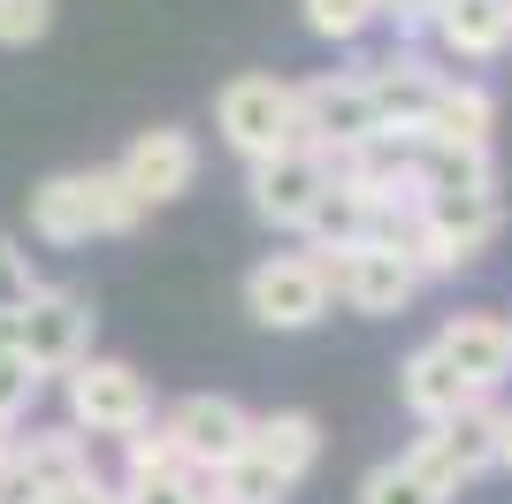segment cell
Wrapping results in <instances>:
<instances>
[{"label":"cell","instance_id":"cell-1","mask_svg":"<svg viewBox=\"0 0 512 504\" xmlns=\"http://www.w3.org/2000/svg\"><path fill=\"white\" fill-rule=\"evenodd\" d=\"M62 420L77 428L85 443H123L153 420V382L130 367V359H100L85 352L77 367L62 375Z\"/></svg>","mask_w":512,"mask_h":504},{"label":"cell","instance_id":"cell-2","mask_svg":"<svg viewBox=\"0 0 512 504\" xmlns=\"http://www.w3.org/2000/svg\"><path fill=\"white\" fill-rule=\"evenodd\" d=\"M291 130H299V146H314L329 168L352 161L360 146H375V138H383L360 69H321V77L291 84Z\"/></svg>","mask_w":512,"mask_h":504},{"label":"cell","instance_id":"cell-3","mask_svg":"<svg viewBox=\"0 0 512 504\" xmlns=\"http://www.w3.org/2000/svg\"><path fill=\"white\" fill-rule=\"evenodd\" d=\"M451 69L428 54V46H383V54H367L360 62V84L367 100H375V123H383V138H398V146H421V123L428 107H436V92H444Z\"/></svg>","mask_w":512,"mask_h":504},{"label":"cell","instance_id":"cell-4","mask_svg":"<svg viewBox=\"0 0 512 504\" xmlns=\"http://www.w3.org/2000/svg\"><path fill=\"white\" fill-rule=\"evenodd\" d=\"M214 138L237 161H268V153L299 146V130H291V77H268V69L230 77L214 92Z\"/></svg>","mask_w":512,"mask_h":504},{"label":"cell","instance_id":"cell-5","mask_svg":"<svg viewBox=\"0 0 512 504\" xmlns=\"http://www.w3.org/2000/svg\"><path fill=\"white\" fill-rule=\"evenodd\" d=\"M314 260L329 275V298L344 314H367V321H398L428 291L406 252H383V245H337V252H314Z\"/></svg>","mask_w":512,"mask_h":504},{"label":"cell","instance_id":"cell-6","mask_svg":"<svg viewBox=\"0 0 512 504\" xmlns=\"http://www.w3.org/2000/svg\"><path fill=\"white\" fill-rule=\"evenodd\" d=\"M329 275H321L314 252H268V260H253V275H245V314L260 321V329L276 336H299L314 329V321H329Z\"/></svg>","mask_w":512,"mask_h":504},{"label":"cell","instance_id":"cell-7","mask_svg":"<svg viewBox=\"0 0 512 504\" xmlns=\"http://www.w3.org/2000/svg\"><path fill=\"white\" fill-rule=\"evenodd\" d=\"M92 329H100L92 298L85 291H62V283H39V291L16 306V352L31 359L46 382L69 375V367L92 352Z\"/></svg>","mask_w":512,"mask_h":504},{"label":"cell","instance_id":"cell-8","mask_svg":"<svg viewBox=\"0 0 512 504\" xmlns=\"http://www.w3.org/2000/svg\"><path fill=\"white\" fill-rule=\"evenodd\" d=\"M406 459L421 466V474H436V482L459 497V489H474L482 474H497V398H474L467 413L436 420V428H421V436L406 443Z\"/></svg>","mask_w":512,"mask_h":504},{"label":"cell","instance_id":"cell-9","mask_svg":"<svg viewBox=\"0 0 512 504\" xmlns=\"http://www.w3.org/2000/svg\"><path fill=\"white\" fill-rule=\"evenodd\" d=\"M161 420V436L176 443V459L192 466V474H214V466H230L237 451H245V436H253V413L237 398H222V390H192V398H176Z\"/></svg>","mask_w":512,"mask_h":504},{"label":"cell","instance_id":"cell-10","mask_svg":"<svg viewBox=\"0 0 512 504\" xmlns=\"http://www.w3.org/2000/svg\"><path fill=\"white\" fill-rule=\"evenodd\" d=\"M115 176L130 184V199L138 207H169V199H184V191L199 184V138L184 123H153V130H138L123 146V161H115Z\"/></svg>","mask_w":512,"mask_h":504},{"label":"cell","instance_id":"cell-11","mask_svg":"<svg viewBox=\"0 0 512 504\" xmlns=\"http://www.w3.org/2000/svg\"><path fill=\"white\" fill-rule=\"evenodd\" d=\"M321 184H329V161H321L314 146H283V153H268V161H245L253 214L268 222V230H291V237H299L306 207L321 199Z\"/></svg>","mask_w":512,"mask_h":504},{"label":"cell","instance_id":"cell-12","mask_svg":"<svg viewBox=\"0 0 512 504\" xmlns=\"http://www.w3.org/2000/svg\"><path fill=\"white\" fill-rule=\"evenodd\" d=\"M436 352L459 367V375L482 390V398H497L512 375V336H505V314H490V306H459V314L444 321V329L428 336Z\"/></svg>","mask_w":512,"mask_h":504},{"label":"cell","instance_id":"cell-13","mask_svg":"<svg viewBox=\"0 0 512 504\" xmlns=\"http://www.w3.org/2000/svg\"><path fill=\"white\" fill-rule=\"evenodd\" d=\"M428 54L436 62H467V69L512 54V0H444L436 23H428Z\"/></svg>","mask_w":512,"mask_h":504},{"label":"cell","instance_id":"cell-14","mask_svg":"<svg viewBox=\"0 0 512 504\" xmlns=\"http://www.w3.org/2000/svg\"><path fill=\"white\" fill-rule=\"evenodd\" d=\"M497 138V92L482 77H444L436 107L421 123V146H459V153H490Z\"/></svg>","mask_w":512,"mask_h":504},{"label":"cell","instance_id":"cell-15","mask_svg":"<svg viewBox=\"0 0 512 504\" xmlns=\"http://www.w3.org/2000/svg\"><path fill=\"white\" fill-rule=\"evenodd\" d=\"M482 398L459 367H451L436 344H421V352H406V367H398V405H406L421 428H436V420H451V413H467V405Z\"/></svg>","mask_w":512,"mask_h":504},{"label":"cell","instance_id":"cell-16","mask_svg":"<svg viewBox=\"0 0 512 504\" xmlns=\"http://www.w3.org/2000/svg\"><path fill=\"white\" fill-rule=\"evenodd\" d=\"M245 451H253L260 466H276L283 482L299 489L306 474L321 466V420L299 413V405H283V413H253V436H245Z\"/></svg>","mask_w":512,"mask_h":504},{"label":"cell","instance_id":"cell-17","mask_svg":"<svg viewBox=\"0 0 512 504\" xmlns=\"http://www.w3.org/2000/svg\"><path fill=\"white\" fill-rule=\"evenodd\" d=\"M16 459L31 466V482H39L46 497H54V489H69V482H85L92 466H100V459H92V443L77 436L69 420H54V428H23V436H16ZM46 497H39V504H46Z\"/></svg>","mask_w":512,"mask_h":504},{"label":"cell","instance_id":"cell-18","mask_svg":"<svg viewBox=\"0 0 512 504\" xmlns=\"http://www.w3.org/2000/svg\"><path fill=\"white\" fill-rule=\"evenodd\" d=\"M31 237L54 252H77L92 245V222H85V191H77V168H62V176H46L39 191H31Z\"/></svg>","mask_w":512,"mask_h":504},{"label":"cell","instance_id":"cell-19","mask_svg":"<svg viewBox=\"0 0 512 504\" xmlns=\"http://www.w3.org/2000/svg\"><path fill=\"white\" fill-rule=\"evenodd\" d=\"M123 459H115V489H146V482H192V466L176 459V443L161 436V420H146L138 436L115 443Z\"/></svg>","mask_w":512,"mask_h":504},{"label":"cell","instance_id":"cell-20","mask_svg":"<svg viewBox=\"0 0 512 504\" xmlns=\"http://www.w3.org/2000/svg\"><path fill=\"white\" fill-rule=\"evenodd\" d=\"M360 504H451V489L436 482V474H421V466L398 451V459L383 466H367V482H360Z\"/></svg>","mask_w":512,"mask_h":504},{"label":"cell","instance_id":"cell-21","mask_svg":"<svg viewBox=\"0 0 512 504\" xmlns=\"http://www.w3.org/2000/svg\"><path fill=\"white\" fill-rule=\"evenodd\" d=\"M306 31L329 46H360L367 31H383V0H299Z\"/></svg>","mask_w":512,"mask_h":504},{"label":"cell","instance_id":"cell-22","mask_svg":"<svg viewBox=\"0 0 512 504\" xmlns=\"http://www.w3.org/2000/svg\"><path fill=\"white\" fill-rule=\"evenodd\" d=\"M39 390H46V375L31 367L23 352H0V420H23L31 405H39Z\"/></svg>","mask_w":512,"mask_h":504},{"label":"cell","instance_id":"cell-23","mask_svg":"<svg viewBox=\"0 0 512 504\" xmlns=\"http://www.w3.org/2000/svg\"><path fill=\"white\" fill-rule=\"evenodd\" d=\"M54 31V0H0V46H39Z\"/></svg>","mask_w":512,"mask_h":504},{"label":"cell","instance_id":"cell-24","mask_svg":"<svg viewBox=\"0 0 512 504\" xmlns=\"http://www.w3.org/2000/svg\"><path fill=\"white\" fill-rule=\"evenodd\" d=\"M31 291H39V268H31V252H23L16 237H0V314H16Z\"/></svg>","mask_w":512,"mask_h":504},{"label":"cell","instance_id":"cell-25","mask_svg":"<svg viewBox=\"0 0 512 504\" xmlns=\"http://www.w3.org/2000/svg\"><path fill=\"white\" fill-rule=\"evenodd\" d=\"M436 8H444V0H383V23H390L406 46H421L428 23H436Z\"/></svg>","mask_w":512,"mask_h":504},{"label":"cell","instance_id":"cell-26","mask_svg":"<svg viewBox=\"0 0 512 504\" xmlns=\"http://www.w3.org/2000/svg\"><path fill=\"white\" fill-rule=\"evenodd\" d=\"M39 497H46V489L31 482V466L8 451V459H0V504H39Z\"/></svg>","mask_w":512,"mask_h":504},{"label":"cell","instance_id":"cell-27","mask_svg":"<svg viewBox=\"0 0 512 504\" xmlns=\"http://www.w3.org/2000/svg\"><path fill=\"white\" fill-rule=\"evenodd\" d=\"M123 504H192V482H146V489H123Z\"/></svg>","mask_w":512,"mask_h":504},{"label":"cell","instance_id":"cell-28","mask_svg":"<svg viewBox=\"0 0 512 504\" xmlns=\"http://www.w3.org/2000/svg\"><path fill=\"white\" fill-rule=\"evenodd\" d=\"M497 474H512V405H497Z\"/></svg>","mask_w":512,"mask_h":504},{"label":"cell","instance_id":"cell-29","mask_svg":"<svg viewBox=\"0 0 512 504\" xmlns=\"http://www.w3.org/2000/svg\"><path fill=\"white\" fill-rule=\"evenodd\" d=\"M16 436H23V420H0V459L16 451Z\"/></svg>","mask_w":512,"mask_h":504},{"label":"cell","instance_id":"cell-30","mask_svg":"<svg viewBox=\"0 0 512 504\" xmlns=\"http://www.w3.org/2000/svg\"><path fill=\"white\" fill-rule=\"evenodd\" d=\"M505 336H512V321H505Z\"/></svg>","mask_w":512,"mask_h":504},{"label":"cell","instance_id":"cell-31","mask_svg":"<svg viewBox=\"0 0 512 504\" xmlns=\"http://www.w3.org/2000/svg\"><path fill=\"white\" fill-rule=\"evenodd\" d=\"M192 504H207V497H192Z\"/></svg>","mask_w":512,"mask_h":504}]
</instances>
